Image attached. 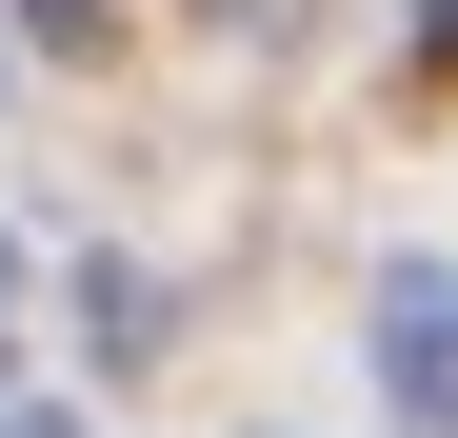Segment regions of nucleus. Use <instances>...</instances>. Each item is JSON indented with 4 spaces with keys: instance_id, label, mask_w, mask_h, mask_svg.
I'll return each instance as SVG.
<instances>
[{
    "instance_id": "1",
    "label": "nucleus",
    "mask_w": 458,
    "mask_h": 438,
    "mask_svg": "<svg viewBox=\"0 0 458 438\" xmlns=\"http://www.w3.org/2000/svg\"><path fill=\"white\" fill-rule=\"evenodd\" d=\"M378 379H399V418L458 438V279H378Z\"/></svg>"
},
{
    "instance_id": "2",
    "label": "nucleus",
    "mask_w": 458,
    "mask_h": 438,
    "mask_svg": "<svg viewBox=\"0 0 458 438\" xmlns=\"http://www.w3.org/2000/svg\"><path fill=\"white\" fill-rule=\"evenodd\" d=\"M0 319H21V259H0Z\"/></svg>"
},
{
    "instance_id": "3",
    "label": "nucleus",
    "mask_w": 458,
    "mask_h": 438,
    "mask_svg": "<svg viewBox=\"0 0 458 438\" xmlns=\"http://www.w3.org/2000/svg\"><path fill=\"white\" fill-rule=\"evenodd\" d=\"M240 21H279V0H240Z\"/></svg>"
}]
</instances>
